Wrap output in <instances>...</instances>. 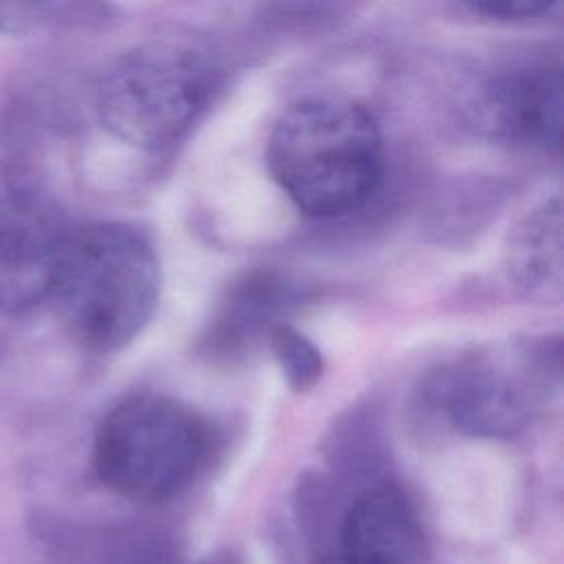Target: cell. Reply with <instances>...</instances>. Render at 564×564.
I'll return each instance as SVG.
<instances>
[{"label": "cell", "instance_id": "6da1fadb", "mask_svg": "<svg viewBox=\"0 0 564 564\" xmlns=\"http://www.w3.org/2000/svg\"><path fill=\"white\" fill-rule=\"evenodd\" d=\"M267 163L284 194L308 216L359 209L383 176V141L375 117L341 97H311L275 121Z\"/></svg>", "mask_w": 564, "mask_h": 564}, {"label": "cell", "instance_id": "7a4b0ae2", "mask_svg": "<svg viewBox=\"0 0 564 564\" xmlns=\"http://www.w3.org/2000/svg\"><path fill=\"white\" fill-rule=\"evenodd\" d=\"M159 286V262L141 234L106 223L64 231L51 297L84 348L130 344L150 322Z\"/></svg>", "mask_w": 564, "mask_h": 564}, {"label": "cell", "instance_id": "3957f363", "mask_svg": "<svg viewBox=\"0 0 564 564\" xmlns=\"http://www.w3.org/2000/svg\"><path fill=\"white\" fill-rule=\"evenodd\" d=\"M209 456L207 423L185 403L141 392L117 403L99 423L93 463L99 480L134 500L183 491Z\"/></svg>", "mask_w": 564, "mask_h": 564}, {"label": "cell", "instance_id": "277c9868", "mask_svg": "<svg viewBox=\"0 0 564 564\" xmlns=\"http://www.w3.org/2000/svg\"><path fill=\"white\" fill-rule=\"evenodd\" d=\"M212 90V70L189 48L150 46L121 59L99 86V115L121 141L145 150L174 143Z\"/></svg>", "mask_w": 564, "mask_h": 564}, {"label": "cell", "instance_id": "5b68a950", "mask_svg": "<svg viewBox=\"0 0 564 564\" xmlns=\"http://www.w3.org/2000/svg\"><path fill=\"white\" fill-rule=\"evenodd\" d=\"M64 231L31 200H0V311L26 313L51 297Z\"/></svg>", "mask_w": 564, "mask_h": 564}, {"label": "cell", "instance_id": "8992f818", "mask_svg": "<svg viewBox=\"0 0 564 564\" xmlns=\"http://www.w3.org/2000/svg\"><path fill=\"white\" fill-rule=\"evenodd\" d=\"M487 123L502 137L557 152L562 141V70L527 66L502 75L485 95Z\"/></svg>", "mask_w": 564, "mask_h": 564}, {"label": "cell", "instance_id": "52a82bcc", "mask_svg": "<svg viewBox=\"0 0 564 564\" xmlns=\"http://www.w3.org/2000/svg\"><path fill=\"white\" fill-rule=\"evenodd\" d=\"M436 392L452 423L471 434H513L529 421V388L491 361L476 359L449 370Z\"/></svg>", "mask_w": 564, "mask_h": 564}, {"label": "cell", "instance_id": "ba28073f", "mask_svg": "<svg viewBox=\"0 0 564 564\" xmlns=\"http://www.w3.org/2000/svg\"><path fill=\"white\" fill-rule=\"evenodd\" d=\"M339 564H421L423 531L410 502L394 489L359 496L341 524Z\"/></svg>", "mask_w": 564, "mask_h": 564}, {"label": "cell", "instance_id": "9c48e42d", "mask_svg": "<svg viewBox=\"0 0 564 564\" xmlns=\"http://www.w3.org/2000/svg\"><path fill=\"white\" fill-rule=\"evenodd\" d=\"M509 271L524 295L542 302L560 300L562 216L557 196L531 209L511 236Z\"/></svg>", "mask_w": 564, "mask_h": 564}, {"label": "cell", "instance_id": "30bf717a", "mask_svg": "<svg viewBox=\"0 0 564 564\" xmlns=\"http://www.w3.org/2000/svg\"><path fill=\"white\" fill-rule=\"evenodd\" d=\"M271 346L284 370L289 383L297 390L311 388L322 372V357L317 348L291 326H275L271 330Z\"/></svg>", "mask_w": 564, "mask_h": 564}, {"label": "cell", "instance_id": "8fae6325", "mask_svg": "<svg viewBox=\"0 0 564 564\" xmlns=\"http://www.w3.org/2000/svg\"><path fill=\"white\" fill-rule=\"evenodd\" d=\"M474 11L496 18H538L560 9V2H542V0H489V2H474Z\"/></svg>", "mask_w": 564, "mask_h": 564}, {"label": "cell", "instance_id": "7c38bea8", "mask_svg": "<svg viewBox=\"0 0 564 564\" xmlns=\"http://www.w3.org/2000/svg\"><path fill=\"white\" fill-rule=\"evenodd\" d=\"M315 564H339V560H337V555H328V557H322V560L315 562Z\"/></svg>", "mask_w": 564, "mask_h": 564}]
</instances>
